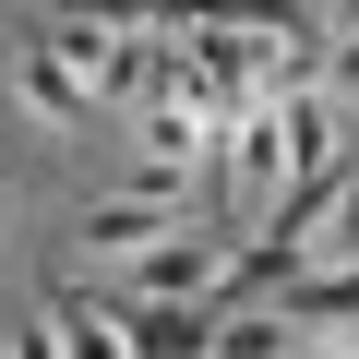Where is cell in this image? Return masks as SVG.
<instances>
[{
	"label": "cell",
	"mask_w": 359,
	"mask_h": 359,
	"mask_svg": "<svg viewBox=\"0 0 359 359\" xmlns=\"http://www.w3.org/2000/svg\"><path fill=\"white\" fill-rule=\"evenodd\" d=\"M228 228H180V240H156L144 264H120V287L144 299V311H216L228 299Z\"/></svg>",
	"instance_id": "1"
},
{
	"label": "cell",
	"mask_w": 359,
	"mask_h": 359,
	"mask_svg": "<svg viewBox=\"0 0 359 359\" xmlns=\"http://www.w3.org/2000/svg\"><path fill=\"white\" fill-rule=\"evenodd\" d=\"M228 204L240 216H276L287 204V132H276V108H240L228 120Z\"/></svg>",
	"instance_id": "2"
},
{
	"label": "cell",
	"mask_w": 359,
	"mask_h": 359,
	"mask_svg": "<svg viewBox=\"0 0 359 359\" xmlns=\"http://www.w3.org/2000/svg\"><path fill=\"white\" fill-rule=\"evenodd\" d=\"M180 228H192V216L156 204V192H108V204H84V252H96V264H144V252L180 240Z\"/></svg>",
	"instance_id": "3"
},
{
	"label": "cell",
	"mask_w": 359,
	"mask_h": 359,
	"mask_svg": "<svg viewBox=\"0 0 359 359\" xmlns=\"http://www.w3.org/2000/svg\"><path fill=\"white\" fill-rule=\"evenodd\" d=\"M276 323H287V335H311V347H359V264L299 276V287L276 299Z\"/></svg>",
	"instance_id": "4"
},
{
	"label": "cell",
	"mask_w": 359,
	"mask_h": 359,
	"mask_svg": "<svg viewBox=\"0 0 359 359\" xmlns=\"http://www.w3.org/2000/svg\"><path fill=\"white\" fill-rule=\"evenodd\" d=\"M36 323L60 335V359H132V311H108V299H84V287H48Z\"/></svg>",
	"instance_id": "5"
},
{
	"label": "cell",
	"mask_w": 359,
	"mask_h": 359,
	"mask_svg": "<svg viewBox=\"0 0 359 359\" xmlns=\"http://www.w3.org/2000/svg\"><path fill=\"white\" fill-rule=\"evenodd\" d=\"M132 359H216V311H132Z\"/></svg>",
	"instance_id": "6"
},
{
	"label": "cell",
	"mask_w": 359,
	"mask_h": 359,
	"mask_svg": "<svg viewBox=\"0 0 359 359\" xmlns=\"http://www.w3.org/2000/svg\"><path fill=\"white\" fill-rule=\"evenodd\" d=\"M299 252H311V276H335V264H359V168L335 180V204H323V228H311Z\"/></svg>",
	"instance_id": "7"
},
{
	"label": "cell",
	"mask_w": 359,
	"mask_h": 359,
	"mask_svg": "<svg viewBox=\"0 0 359 359\" xmlns=\"http://www.w3.org/2000/svg\"><path fill=\"white\" fill-rule=\"evenodd\" d=\"M25 108H36L48 132H84V84H72L48 48H25Z\"/></svg>",
	"instance_id": "8"
},
{
	"label": "cell",
	"mask_w": 359,
	"mask_h": 359,
	"mask_svg": "<svg viewBox=\"0 0 359 359\" xmlns=\"http://www.w3.org/2000/svg\"><path fill=\"white\" fill-rule=\"evenodd\" d=\"M323 96H335V120L359 108V36H335V60H323Z\"/></svg>",
	"instance_id": "9"
},
{
	"label": "cell",
	"mask_w": 359,
	"mask_h": 359,
	"mask_svg": "<svg viewBox=\"0 0 359 359\" xmlns=\"http://www.w3.org/2000/svg\"><path fill=\"white\" fill-rule=\"evenodd\" d=\"M13 359H60V335H48V323H25V335H13Z\"/></svg>",
	"instance_id": "10"
},
{
	"label": "cell",
	"mask_w": 359,
	"mask_h": 359,
	"mask_svg": "<svg viewBox=\"0 0 359 359\" xmlns=\"http://www.w3.org/2000/svg\"><path fill=\"white\" fill-rule=\"evenodd\" d=\"M0 180H13V168H0Z\"/></svg>",
	"instance_id": "11"
}]
</instances>
